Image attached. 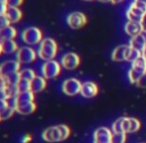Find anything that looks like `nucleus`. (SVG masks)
<instances>
[{"label": "nucleus", "mask_w": 146, "mask_h": 143, "mask_svg": "<svg viewBox=\"0 0 146 143\" xmlns=\"http://www.w3.org/2000/svg\"><path fill=\"white\" fill-rule=\"evenodd\" d=\"M141 128V122L135 117L122 116L117 118L112 123L111 130L113 133H135Z\"/></svg>", "instance_id": "f257e3e1"}, {"label": "nucleus", "mask_w": 146, "mask_h": 143, "mask_svg": "<svg viewBox=\"0 0 146 143\" xmlns=\"http://www.w3.org/2000/svg\"><path fill=\"white\" fill-rule=\"evenodd\" d=\"M71 135V129L66 124H59V125L51 126L44 130L42 134L43 139L46 142H61L68 139Z\"/></svg>", "instance_id": "f03ea898"}, {"label": "nucleus", "mask_w": 146, "mask_h": 143, "mask_svg": "<svg viewBox=\"0 0 146 143\" xmlns=\"http://www.w3.org/2000/svg\"><path fill=\"white\" fill-rule=\"evenodd\" d=\"M58 53V44L52 38H45L40 43L38 50V56L42 60L51 61L54 60Z\"/></svg>", "instance_id": "7ed1b4c3"}, {"label": "nucleus", "mask_w": 146, "mask_h": 143, "mask_svg": "<svg viewBox=\"0 0 146 143\" xmlns=\"http://www.w3.org/2000/svg\"><path fill=\"white\" fill-rule=\"evenodd\" d=\"M126 17L128 21L143 23L146 17V5L139 2L133 1L126 11Z\"/></svg>", "instance_id": "20e7f679"}, {"label": "nucleus", "mask_w": 146, "mask_h": 143, "mask_svg": "<svg viewBox=\"0 0 146 143\" xmlns=\"http://www.w3.org/2000/svg\"><path fill=\"white\" fill-rule=\"evenodd\" d=\"M146 73V61L142 57L137 59L133 63H131V67L128 72V79L130 83L135 85L136 81L140 79L142 75Z\"/></svg>", "instance_id": "39448f33"}, {"label": "nucleus", "mask_w": 146, "mask_h": 143, "mask_svg": "<svg viewBox=\"0 0 146 143\" xmlns=\"http://www.w3.org/2000/svg\"><path fill=\"white\" fill-rule=\"evenodd\" d=\"M22 40L28 45H37L42 42L43 33L39 28L29 27L22 32Z\"/></svg>", "instance_id": "423d86ee"}, {"label": "nucleus", "mask_w": 146, "mask_h": 143, "mask_svg": "<svg viewBox=\"0 0 146 143\" xmlns=\"http://www.w3.org/2000/svg\"><path fill=\"white\" fill-rule=\"evenodd\" d=\"M62 65L55 60L47 61L42 66V75L46 79H55L61 73Z\"/></svg>", "instance_id": "0eeeda50"}, {"label": "nucleus", "mask_w": 146, "mask_h": 143, "mask_svg": "<svg viewBox=\"0 0 146 143\" xmlns=\"http://www.w3.org/2000/svg\"><path fill=\"white\" fill-rule=\"evenodd\" d=\"M82 85L83 83L79 79H75V77H71V79H66L63 83L62 91L68 97H75V95L81 93Z\"/></svg>", "instance_id": "6e6552de"}, {"label": "nucleus", "mask_w": 146, "mask_h": 143, "mask_svg": "<svg viewBox=\"0 0 146 143\" xmlns=\"http://www.w3.org/2000/svg\"><path fill=\"white\" fill-rule=\"evenodd\" d=\"M20 64L18 61L9 60L0 65V75L2 77H11L18 75L20 72Z\"/></svg>", "instance_id": "1a4fd4ad"}, {"label": "nucleus", "mask_w": 146, "mask_h": 143, "mask_svg": "<svg viewBox=\"0 0 146 143\" xmlns=\"http://www.w3.org/2000/svg\"><path fill=\"white\" fill-rule=\"evenodd\" d=\"M112 130L106 126H100L96 128L92 136L94 143H111L112 139Z\"/></svg>", "instance_id": "9d476101"}, {"label": "nucleus", "mask_w": 146, "mask_h": 143, "mask_svg": "<svg viewBox=\"0 0 146 143\" xmlns=\"http://www.w3.org/2000/svg\"><path fill=\"white\" fill-rule=\"evenodd\" d=\"M87 16L79 11L73 12L67 17V23L72 29H81L87 24Z\"/></svg>", "instance_id": "9b49d317"}, {"label": "nucleus", "mask_w": 146, "mask_h": 143, "mask_svg": "<svg viewBox=\"0 0 146 143\" xmlns=\"http://www.w3.org/2000/svg\"><path fill=\"white\" fill-rule=\"evenodd\" d=\"M37 58V53L30 47H22L17 51V61L20 64H30Z\"/></svg>", "instance_id": "f8f14e48"}, {"label": "nucleus", "mask_w": 146, "mask_h": 143, "mask_svg": "<svg viewBox=\"0 0 146 143\" xmlns=\"http://www.w3.org/2000/svg\"><path fill=\"white\" fill-rule=\"evenodd\" d=\"M81 64V58L76 53H67L61 60V65L66 70H75Z\"/></svg>", "instance_id": "ddd939ff"}, {"label": "nucleus", "mask_w": 146, "mask_h": 143, "mask_svg": "<svg viewBox=\"0 0 146 143\" xmlns=\"http://www.w3.org/2000/svg\"><path fill=\"white\" fill-rule=\"evenodd\" d=\"M98 93V87L96 83H94V81H86V83H83L81 93H80L83 97H85V99H92V97H96Z\"/></svg>", "instance_id": "4468645a"}, {"label": "nucleus", "mask_w": 146, "mask_h": 143, "mask_svg": "<svg viewBox=\"0 0 146 143\" xmlns=\"http://www.w3.org/2000/svg\"><path fill=\"white\" fill-rule=\"evenodd\" d=\"M144 29L145 28H144L143 23H138V22L127 21L124 26L125 33H126L128 36H130L131 38L138 35V34H140Z\"/></svg>", "instance_id": "2eb2a0df"}, {"label": "nucleus", "mask_w": 146, "mask_h": 143, "mask_svg": "<svg viewBox=\"0 0 146 143\" xmlns=\"http://www.w3.org/2000/svg\"><path fill=\"white\" fill-rule=\"evenodd\" d=\"M129 46L133 49L142 51V49L146 46V29L143 30L140 34L132 37L129 41Z\"/></svg>", "instance_id": "dca6fc26"}, {"label": "nucleus", "mask_w": 146, "mask_h": 143, "mask_svg": "<svg viewBox=\"0 0 146 143\" xmlns=\"http://www.w3.org/2000/svg\"><path fill=\"white\" fill-rule=\"evenodd\" d=\"M34 99H35L34 93H32L31 91H24V93H19L16 95L15 99H12L13 103H11V105H13L14 107H15L16 105H24V103L34 101Z\"/></svg>", "instance_id": "f3484780"}, {"label": "nucleus", "mask_w": 146, "mask_h": 143, "mask_svg": "<svg viewBox=\"0 0 146 143\" xmlns=\"http://www.w3.org/2000/svg\"><path fill=\"white\" fill-rule=\"evenodd\" d=\"M47 81L44 77H40V75H36L34 79H32L30 83V91L34 93H41L46 89Z\"/></svg>", "instance_id": "a211bd4d"}, {"label": "nucleus", "mask_w": 146, "mask_h": 143, "mask_svg": "<svg viewBox=\"0 0 146 143\" xmlns=\"http://www.w3.org/2000/svg\"><path fill=\"white\" fill-rule=\"evenodd\" d=\"M129 45H119L113 50L111 54V60L114 62H124L126 61V52Z\"/></svg>", "instance_id": "6ab92c4d"}, {"label": "nucleus", "mask_w": 146, "mask_h": 143, "mask_svg": "<svg viewBox=\"0 0 146 143\" xmlns=\"http://www.w3.org/2000/svg\"><path fill=\"white\" fill-rule=\"evenodd\" d=\"M5 17L8 19L10 24L17 23L22 18V11L18 7H9L8 6L5 13Z\"/></svg>", "instance_id": "aec40b11"}, {"label": "nucleus", "mask_w": 146, "mask_h": 143, "mask_svg": "<svg viewBox=\"0 0 146 143\" xmlns=\"http://www.w3.org/2000/svg\"><path fill=\"white\" fill-rule=\"evenodd\" d=\"M17 36V31L11 25L4 29L0 30V43L7 40H14V38Z\"/></svg>", "instance_id": "412c9836"}, {"label": "nucleus", "mask_w": 146, "mask_h": 143, "mask_svg": "<svg viewBox=\"0 0 146 143\" xmlns=\"http://www.w3.org/2000/svg\"><path fill=\"white\" fill-rule=\"evenodd\" d=\"M37 105L34 101H31V103H24V105H16L15 107V110L16 112L20 114H23V115H28V114H31L36 110Z\"/></svg>", "instance_id": "4be33fe9"}, {"label": "nucleus", "mask_w": 146, "mask_h": 143, "mask_svg": "<svg viewBox=\"0 0 146 143\" xmlns=\"http://www.w3.org/2000/svg\"><path fill=\"white\" fill-rule=\"evenodd\" d=\"M1 44H2V49H3L4 54H12V53L17 52V51L19 50L17 43H16L14 40L4 41V42H2Z\"/></svg>", "instance_id": "5701e85b"}, {"label": "nucleus", "mask_w": 146, "mask_h": 143, "mask_svg": "<svg viewBox=\"0 0 146 143\" xmlns=\"http://www.w3.org/2000/svg\"><path fill=\"white\" fill-rule=\"evenodd\" d=\"M140 57H142V53L141 51L136 50V49H133L129 46L128 50L126 52V62L133 63L134 61H136L137 59H139Z\"/></svg>", "instance_id": "b1692460"}, {"label": "nucleus", "mask_w": 146, "mask_h": 143, "mask_svg": "<svg viewBox=\"0 0 146 143\" xmlns=\"http://www.w3.org/2000/svg\"><path fill=\"white\" fill-rule=\"evenodd\" d=\"M18 75H19L20 79H25V81H31L36 77V73H35V72L33 70H31V69H24V70L20 71L18 73Z\"/></svg>", "instance_id": "393cba45"}, {"label": "nucleus", "mask_w": 146, "mask_h": 143, "mask_svg": "<svg viewBox=\"0 0 146 143\" xmlns=\"http://www.w3.org/2000/svg\"><path fill=\"white\" fill-rule=\"evenodd\" d=\"M15 111H16V110H15V107H14V105L10 103V105H8V107H6L5 109H3L2 111H0V117H1L2 120L8 119V118H10L12 115H13Z\"/></svg>", "instance_id": "a878e982"}, {"label": "nucleus", "mask_w": 146, "mask_h": 143, "mask_svg": "<svg viewBox=\"0 0 146 143\" xmlns=\"http://www.w3.org/2000/svg\"><path fill=\"white\" fill-rule=\"evenodd\" d=\"M30 83L31 81H25V79H20L17 83V89L19 93H24V91H30Z\"/></svg>", "instance_id": "bb28decb"}, {"label": "nucleus", "mask_w": 146, "mask_h": 143, "mask_svg": "<svg viewBox=\"0 0 146 143\" xmlns=\"http://www.w3.org/2000/svg\"><path fill=\"white\" fill-rule=\"evenodd\" d=\"M127 140L126 133H112L111 143H125Z\"/></svg>", "instance_id": "cd10ccee"}, {"label": "nucleus", "mask_w": 146, "mask_h": 143, "mask_svg": "<svg viewBox=\"0 0 146 143\" xmlns=\"http://www.w3.org/2000/svg\"><path fill=\"white\" fill-rule=\"evenodd\" d=\"M135 85H136L137 87H139V89H146V73L144 75H142V77L136 81Z\"/></svg>", "instance_id": "c85d7f7f"}, {"label": "nucleus", "mask_w": 146, "mask_h": 143, "mask_svg": "<svg viewBox=\"0 0 146 143\" xmlns=\"http://www.w3.org/2000/svg\"><path fill=\"white\" fill-rule=\"evenodd\" d=\"M10 22L8 21V19L5 17V16H0V30L1 29H4V28L8 27L10 26Z\"/></svg>", "instance_id": "c756f323"}, {"label": "nucleus", "mask_w": 146, "mask_h": 143, "mask_svg": "<svg viewBox=\"0 0 146 143\" xmlns=\"http://www.w3.org/2000/svg\"><path fill=\"white\" fill-rule=\"evenodd\" d=\"M6 3L9 7H19L23 3V0H7Z\"/></svg>", "instance_id": "7c9ffc66"}, {"label": "nucleus", "mask_w": 146, "mask_h": 143, "mask_svg": "<svg viewBox=\"0 0 146 143\" xmlns=\"http://www.w3.org/2000/svg\"><path fill=\"white\" fill-rule=\"evenodd\" d=\"M7 8L8 6L6 3H0V16H5Z\"/></svg>", "instance_id": "2f4dec72"}, {"label": "nucleus", "mask_w": 146, "mask_h": 143, "mask_svg": "<svg viewBox=\"0 0 146 143\" xmlns=\"http://www.w3.org/2000/svg\"><path fill=\"white\" fill-rule=\"evenodd\" d=\"M10 103H8V101H0V111H2L3 109H5L6 107L9 105Z\"/></svg>", "instance_id": "473e14b6"}, {"label": "nucleus", "mask_w": 146, "mask_h": 143, "mask_svg": "<svg viewBox=\"0 0 146 143\" xmlns=\"http://www.w3.org/2000/svg\"><path fill=\"white\" fill-rule=\"evenodd\" d=\"M31 140H32V136H31V135H28V134H27V135H25L23 138H22V139H21V142H22V143H29V142L31 141Z\"/></svg>", "instance_id": "72a5a7b5"}, {"label": "nucleus", "mask_w": 146, "mask_h": 143, "mask_svg": "<svg viewBox=\"0 0 146 143\" xmlns=\"http://www.w3.org/2000/svg\"><path fill=\"white\" fill-rule=\"evenodd\" d=\"M141 53H142V58L144 59V60L146 61V46L144 47V48L142 49V51H141Z\"/></svg>", "instance_id": "f704fd0d"}, {"label": "nucleus", "mask_w": 146, "mask_h": 143, "mask_svg": "<svg viewBox=\"0 0 146 143\" xmlns=\"http://www.w3.org/2000/svg\"><path fill=\"white\" fill-rule=\"evenodd\" d=\"M122 1H124V0H111V3L118 4V3H120V2H122Z\"/></svg>", "instance_id": "c9c22d12"}, {"label": "nucleus", "mask_w": 146, "mask_h": 143, "mask_svg": "<svg viewBox=\"0 0 146 143\" xmlns=\"http://www.w3.org/2000/svg\"><path fill=\"white\" fill-rule=\"evenodd\" d=\"M133 1L139 2V3H142V4H145L146 5V0H133Z\"/></svg>", "instance_id": "e433bc0d"}, {"label": "nucleus", "mask_w": 146, "mask_h": 143, "mask_svg": "<svg viewBox=\"0 0 146 143\" xmlns=\"http://www.w3.org/2000/svg\"><path fill=\"white\" fill-rule=\"evenodd\" d=\"M100 2H104V3H108V2H111V0H98Z\"/></svg>", "instance_id": "4c0bfd02"}, {"label": "nucleus", "mask_w": 146, "mask_h": 143, "mask_svg": "<svg viewBox=\"0 0 146 143\" xmlns=\"http://www.w3.org/2000/svg\"><path fill=\"white\" fill-rule=\"evenodd\" d=\"M2 53H3V49H2V44L0 43V55H1Z\"/></svg>", "instance_id": "58836bf2"}, {"label": "nucleus", "mask_w": 146, "mask_h": 143, "mask_svg": "<svg viewBox=\"0 0 146 143\" xmlns=\"http://www.w3.org/2000/svg\"><path fill=\"white\" fill-rule=\"evenodd\" d=\"M6 1H7V0H0V3H6Z\"/></svg>", "instance_id": "ea45409f"}, {"label": "nucleus", "mask_w": 146, "mask_h": 143, "mask_svg": "<svg viewBox=\"0 0 146 143\" xmlns=\"http://www.w3.org/2000/svg\"><path fill=\"white\" fill-rule=\"evenodd\" d=\"M84 1H92V0H84Z\"/></svg>", "instance_id": "a19ab883"}, {"label": "nucleus", "mask_w": 146, "mask_h": 143, "mask_svg": "<svg viewBox=\"0 0 146 143\" xmlns=\"http://www.w3.org/2000/svg\"><path fill=\"white\" fill-rule=\"evenodd\" d=\"M1 120H2V119H1V117H0V121H1Z\"/></svg>", "instance_id": "79ce46f5"}, {"label": "nucleus", "mask_w": 146, "mask_h": 143, "mask_svg": "<svg viewBox=\"0 0 146 143\" xmlns=\"http://www.w3.org/2000/svg\"><path fill=\"white\" fill-rule=\"evenodd\" d=\"M0 79H1V75H0Z\"/></svg>", "instance_id": "37998d69"}, {"label": "nucleus", "mask_w": 146, "mask_h": 143, "mask_svg": "<svg viewBox=\"0 0 146 143\" xmlns=\"http://www.w3.org/2000/svg\"><path fill=\"white\" fill-rule=\"evenodd\" d=\"M141 143H144V142H141Z\"/></svg>", "instance_id": "c03bdc74"}]
</instances>
